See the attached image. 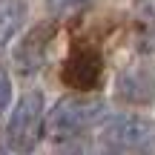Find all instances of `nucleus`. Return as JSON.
Returning <instances> with one entry per match:
<instances>
[{"instance_id": "nucleus-1", "label": "nucleus", "mask_w": 155, "mask_h": 155, "mask_svg": "<svg viewBox=\"0 0 155 155\" xmlns=\"http://www.w3.org/2000/svg\"><path fill=\"white\" fill-rule=\"evenodd\" d=\"M106 115V104L92 95H66L61 98L43 118V132L49 141H72Z\"/></svg>"}, {"instance_id": "nucleus-2", "label": "nucleus", "mask_w": 155, "mask_h": 155, "mask_svg": "<svg viewBox=\"0 0 155 155\" xmlns=\"http://www.w3.org/2000/svg\"><path fill=\"white\" fill-rule=\"evenodd\" d=\"M106 155H152L155 152V121L141 115H115L98 135Z\"/></svg>"}, {"instance_id": "nucleus-3", "label": "nucleus", "mask_w": 155, "mask_h": 155, "mask_svg": "<svg viewBox=\"0 0 155 155\" xmlns=\"http://www.w3.org/2000/svg\"><path fill=\"white\" fill-rule=\"evenodd\" d=\"M43 135V92L29 89L20 95L6 124V147L20 155L32 152Z\"/></svg>"}, {"instance_id": "nucleus-4", "label": "nucleus", "mask_w": 155, "mask_h": 155, "mask_svg": "<svg viewBox=\"0 0 155 155\" xmlns=\"http://www.w3.org/2000/svg\"><path fill=\"white\" fill-rule=\"evenodd\" d=\"M61 81L75 92H92L104 83V55L92 43H75L61 66Z\"/></svg>"}, {"instance_id": "nucleus-5", "label": "nucleus", "mask_w": 155, "mask_h": 155, "mask_svg": "<svg viewBox=\"0 0 155 155\" xmlns=\"http://www.w3.org/2000/svg\"><path fill=\"white\" fill-rule=\"evenodd\" d=\"M55 35H58V23L55 20H40L29 32H23V38L15 46V55H12L17 72L20 75L40 72L46 66V61H49V49H52Z\"/></svg>"}, {"instance_id": "nucleus-6", "label": "nucleus", "mask_w": 155, "mask_h": 155, "mask_svg": "<svg viewBox=\"0 0 155 155\" xmlns=\"http://www.w3.org/2000/svg\"><path fill=\"white\" fill-rule=\"evenodd\" d=\"M115 101L127 106H150L155 104V63L135 61L124 66L115 78Z\"/></svg>"}, {"instance_id": "nucleus-7", "label": "nucleus", "mask_w": 155, "mask_h": 155, "mask_svg": "<svg viewBox=\"0 0 155 155\" xmlns=\"http://www.w3.org/2000/svg\"><path fill=\"white\" fill-rule=\"evenodd\" d=\"M29 15L26 0H0V52L17 38Z\"/></svg>"}, {"instance_id": "nucleus-8", "label": "nucleus", "mask_w": 155, "mask_h": 155, "mask_svg": "<svg viewBox=\"0 0 155 155\" xmlns=\"http://www.w3.org/2000/svg\"><path fill=\"white\" fill-rule=\"evenodd\" d=\"M135 15L144 23V46L155 49V0H135Z\"/></svg>"}, {"instance_id": "nucleus-9", "label": "nucleus", "mask_w": 155, "mask_h": 155, "mask_svg": "<svg viewBox=\"0 0 155 155\" xmlns=\"http://www.w3.org/2000/svg\"><path fill=\"white\" fill-rule=\"evenodd\" d=\"M92 0H46V9L55 17H69V15H81L83 9H89Z\"/></svg>"}, {"instance_id": "nucleus-10", "label": "nucleus", "mask_w": 155, "mask_h": 155, "mask_svg": "<svg viewBox=\"0 0 155 155\" xmlns=\"http://www.w3.org/2000/svg\"><path fill=\"white\" fill-rule=\"evenodd\" d=\"M9 104H12V78L0 69V115L9 109Z\"/></svg>"}, {"instance_id": "nucleus-11", "label": "nucleus", "mask_w": 155, "mask_h": 155, "mask_svg": "<svg viewBox=\"0 0 155 155\" xmlns=\"http://www.w3.org/2000/svg\"><path fill=\"white\" fill-rule=\"evenodd\" d=\"M58 155H83V150H81V147H75V144H69V147H63Z\"/></svg>"}, {"instance_id": "nucleus-12", "label": "nucleus", "mask_w": 155, "mask_h": 155, "mask_svg": "<svg viewBox=\"0 0 155 155\" xmlns=\"http://www.w3.org/2000/svg\"><path fill=\"white\" fill-rule=\"evenodd\" d=\"M0 155H9V147H6V141L0 144Z\"/></svg>"}]
</instances>
